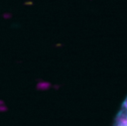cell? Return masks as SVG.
<instances>
[{
    "label": "cell",
    "instance_id": "1",
    "mask_svg": "<svg viewBox=\"0 0 127 126\" xmlns=\"http://www.w3.org/2000/svg\"><path fill=\"white\" fill-rule=\"evenodd\" d=\"M52 86V84L48 81H40L37 83V89L39 90H47Z\"/></svg>",
    "mask_w": 127,
    "mask_h": 126
},
{
    "label": "cell",
    "instance_id": "2",
    "mask_svg": "<svg viewBox=\"0 0 127 126\" xmlns=\"http://www.w3.org/2000/svg\"><path fill=\"white\" fill-rule=\"evenodd\" d=\"M118 124L123 125V126H127V116L122 115L118 118Z\"/></svg>",
    "mask_w": 127,
    "mask_h": 126
},
{
    "label": "cell",
    "instance_id": "3",
    "mask_svg": "<svg viewBox=\"0 0 127 126\" xmlns=\"http://www.w3.org/2000/svg\"><path fill=\"white\" fill-rule=\"evenodd\" d=\"M8 108L5 106V104H1L0 105V112H4V111H6Z\"/></svg>",
    "mask_w": 127,
    "mask_h": 126
},
{
    "label": "cell",
    "instance_id": "4",
    "mask_svg": "<svg viewBox=\"0 0 127 126\" xmlns=\"http://www.w3.org/2000/svg\"><path fill=\"white\" fill-rule=\"evenodd\" d=\"M124 107H125V108H127V100L124 102Z\"/></svg>",
    "mask_w": 127,
    "mask_h": 126
},
{
    "label": "cell",
    "instance_id": "5",
    "mask_svg": "<svg viewBox=\"0 0 127 126\" xmlns=\"http://www.w3.org/2000/svg\"><path fill=\"white\" fill-rule=\"evenodd\" d=\"M1 104H5V103H4V101H3V100H0V105H1Z\"/></svg>",
    "mask_w": 127,
    "mask_h": 126
},
{
    "label": "cell",
    "instance_id": "6",
    "mask_svg": "<svg viewBox=\"0 0 127 126\" xmlns=\"http://www.w3.org/2000/svg\"><path fill=\"white\" fill-rule=\"evenodd\" d=\"M118 126H123V125H120V124H118Z\"/></svg>",
    "mask_w": 127,
    "mask_h": 126
}]
</instances>
